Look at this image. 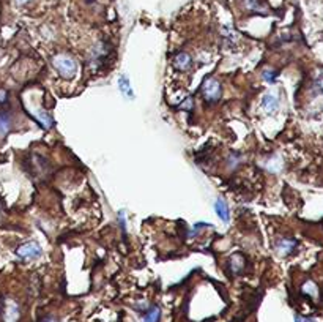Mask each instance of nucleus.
Returning <instances> with one entry per match:
<instances>
[{"instance_id": "9d476101", "label": "nucleus", "mask_w": 323, "mask_h": 322, "mask_svg": "<svg viewBox=\"0 0 323 322\" xmlns=\"http://www.w3.org/2000/svg\"><path fill=\"white\" fill-rule=\"evenodd\" d=\"M262 106H263V109L266 112L274 114L279 109V98L276 95H273V94L265 95L263 100H262Z\"/></svg>"}, {"instance_id": "1a4fd4ad", "label": "nucleus", "mask_w": 323, "mask_h": 322, "mask_svg": "<svg viewBox=\"0 0 323 322\" xmlns=\"http://www.w3.org/2000/svg\"><path fill=\"white\" fill-rule=\"evenodd\" d=\"M246 10L252 11V13H258V14H266L268 13V8L262 2V0H242Z\"/></svg>"}, {"instance_id": "0eeeda50", "label": "nucleus", "mask_w": 323, "mask_h": 322, "mask_svg": "<svg viewBox=\"0 0 323 322\" xmlns=\"http://www.w3.org/2000/svg\"><path fill=\"white\" fill-rule=\"evenodd\" d=\"M19 319V307L13 300H6L3 307V321L5 322H17Z\"/></svg>"}, {"instance_id": "f3484780", "label": "nucleus", "mask_w": 323, "mask_h": 322, "mask_svg": "<svg viewBox=\"0 0 323 322\" xmlns=\"http://www.w3.org/2000/svg\"><path fill=\"white\" fill-rule=\"evenodd\" d=\"M178 107H180V109H186V111H191V109H192V100H191V98H188V100L184 101L183 105H180Z\"/></svg>"}, {"instance_id": "423d86ee", "label": "nucleus", "mask_w": 323, "mask_h": 322, "mask_svg": "<svg viewBox=\"0 0 323 322\" xmlns=\"http://www.w3.org/2000/svg\"><path fill=\"white\" fill-rule=\"evenodd\" d=\"M173 67L178 71H189L192 68V57L188 52H177L173 57Z\"/></svg>"}, {"instance_id": "20e7f679", "label": "nucleus", "mask_w": 323, "mask_h": 322, "mask_svg": "<svg viewBox=\"0 0 323 322\" xmlns=\"http://www.w3.org/2000/svg\"><path fill=\"white\" fill-rule=\"evenodd\" d=\"M274 246H276V250H278L279 254H282V256H289V254H292L295 250H297L298 242L295 240V238L281 237V238H278V240H276Z\"/></svg>"}, {"instance_id": "6e6552de", "label": "nucleus", "mask_w": 323, "mask_h": 322, "mask_svg": "<svg viewBox=\"0 0 323 322\" xmlns=\"http://www.w3.org/2000/svg\"><path fill=\"white\" fill-rule=\"evenodd\" d=\"M33 117L36 118V122H40V125L44 128V130H49V128L54 126V118L51 117V114L44 109H36Z\"/></svg>"}, {"instance_id": "ddd939ff", "label": "nucleus", "mask_w": 323, "mask_h": 322, "mask_svg": "<svg viewBox=\"0 0 323 322\" xmlns=\"http://www.w3.org/2000/svg\"><path fill=\"white\" fill-rule=\"evenodd\" d=\"M11 128V118L8 112L0 111V137H5Z\"/></svg>"}, {"instance_id": "a211bd4d", "label": "nucleus", "mask_w": 323, "mask_h": 322, "mask_svg": "<svg viewBox=\"0 0 323 322\" xmlns=\"http://www.w3.org/2000/svg\"><path fill=\"white\" fill-rule=\"evenodd\" d=\"M16 2L19 3V5H24V3H27V2H30V0H16Z\"/></svg>"}, {"instance_id": "f03ea898", "label": "nucleus", "mask_w": 323, "mask_h": 322, "mask_svg": "<svg viewBox=\"0 0 323 322\" xmlns=\"http://www.w3.org/2000/svg\"><path fill=\"white\" fill-rule=\"evenodd\" d=\"M202 95H204L205 101L208 105H215L221 98V84L215 78H207L202 82Z\"/></svg>"}, {"instance_id": "4468645a", "label": "nucleus", "mask_w": 323, "mask_h": 322, "mask_svg": "<svg viewBox=\"0 0 323 322\" xmlns=\"http://www.w3.org/2000/svg\"><path fill=\"white\" fill-rule=\"evenodd\" d=\"M160 318H161V310L158 307H152V308H149V311L145 313L144 321L145 322H158Z\"/></svg>"}, {"instance_id": "39448f33", "label": "nucleus", "mask_w": 323, "mask_h": 322, "mask_svg": "<svg viewBox=\"0 0 323 322\" xmlns=\"http://www.w3.org/2000/svg\"><path fill=\"white\" fill-rule=\"evenodd\" d=\"M243 269H244V257H243V254L237 253L234 256H230V259L226 264V270L234 277V275L242 273Z\"/></svg>"}, {"instance_id": "7ed1b4c3", "label": "nucleus", "mask_w": 323, "mask_h": 322, "mask_svg": "<svg viewBox=\"0 0 323 322\" xmlns=\"http://www.w3.org/2000/svg\"><path fill=\"white\" fill-rule=\"evenodd\" d=\"M17 256L21 257V259L24 261H30V259H36V257H40L41 256V246L38 243H35V242H27L24 245H21L19 248H17Z\"/></svg>"}, {"instance_id": "9b49d317", "label": "nucleus", "mask_w": 323, "mask_h": 322, "mask_svg": "<svg viewBox=\"0 0 323 322\" xmlns=\"http://www.w3.org/2000/svg\"><path fill=\"white\" fill-rule=\"evenodd\" d=\"M215 212H216V215L219 216V219H223L224 223H229L230 214H229V206H227V202L224 199H216Z\"/></svg>"}, {"instance_id": "f257e3e1", "label": "nucleus", "mask_w": 323, "mask_h": 322, "mask_svg": "<svg viewBox=\"0 0 323 322\" xmlns=\"http://www.w3.org/2000/svg\"><path fill=\"white\" fill-rule=\"evenodd\" d=\"M52 67L57 70V73L65 78V79H71L76 76L78 73V63L68 54H59L52 59Z\"/></svg>"}, {"instance_id": "f8f14e48", "label": "nucleus", "mask_w": 323, "mask_h": 322, "mask_svg": "<svg viewBox=\"0 0 323 322\" xmlns=\"http://www.w3.org/2000/svg\"><path fill=\"white\" fill-rule=\"evenodd\" d=\"M118 89H120V92H122V95L126 97L128 100H133V98H134L133 87H131V84H129L128 76L123 75V76H120V78H118Z\"/></svg>"}, {"instance_id": "2eb2a0df", "label": "nucleus", "mask_w": 323, "mask_h": 322, "mask_svg": "<svg viewBox=\"0 0 323 322\" xmlns=\"http://www.w3.org/2000/svg\"><path fill=\"white\" fill-rule=\"evenodd\" d=\"M262 76H263V79H265L266 82L273 84V82L276 81V78H278V73L273 71V70H265V71L262 73Z\"/></svg>"}, {"instance_id": "dca6fc26", "label": "nucleus", "mask_w": 323, "mask_h": 322, "mask_svg": "<svg viewBox=\"0 0 323 322\" xmlns=\"http://www.w3.org/2000/svg\"><path fill=\"white\" fill-rule=\"evenodd\" d=\"M6 103H8V92L0 90V105H6Z\"/></svg>"}]
</instances>
